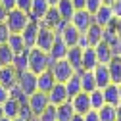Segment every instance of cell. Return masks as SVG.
<instances>
[{
	"instance_id": "cell-7",
	"label": "cell",
	"mask_w": 121,
	"mask_h": 121,
	"mask_svg": "<svg viewBox=\"0 0 121 121\" xmlns=\"http://www.w3.org/2000/svg\"><path fill=\"white\" fill-rule=\"evenodd\" d=\"M69 23H73L81 33H86V29L94 23V16L90 12H86V10H77L73 13V17H71Z\"/></svg>"
},
{
	"instance_id": "cell-38",
	"label": "cell",
	"mask_w": 121,
	"mask_h": 121,
	"mask_svg": "<svg viewBox=\"0 0 121 121\" xmlns=\"http://www.w3.org/2000/svg\"><path fill=\"white\" fill-rule=\"evenodd\" d=\"M10 29H8V25L6 23H0V46L2 44H6L8 42V39H10Z\"/></svg>"
},
{
	"instance_id": "cell-26",
	"label": "cell",
	"mask_w": 121,
	"mask_h": 121,
	"mask_svg": "<svg viewBox=\"0 0 121 121\" xmlns=\"http://www.w3.org/2000/svg\"><path fill=\"white\" fill-rule=\"evenodd\" d=\"M56 8H58V12H60V16H62V19H64V21H71L73 13L77 12L71 0H60Z\"/></svg>"
},
{
	"instance_id": "cell-8",
	"label": "cell",
	"mask_w": 121,
	"mask_h": 121,
	"mask_svg": "<svg viewBox=\"0 0 121 121\" xmlns=\"http://www.w3.org/2000/svg\"><path fill=\"white\" fill-rule=\"evenodd\" d=\"M29 106H31V110H33V113L39 117L44 110L50 106V100H48V94L46 92H40V90H37L35 94H31L29 96Z\"/></svg>"
},
{
	"instance_id": "cell-14",
	"label": "cell",
	"mask_w": 121,
	"mask_h": 121,
	"mask_svg": "<svg viewBox=\"0 0 121 121\" xmlns=\"http://www.w3.org/2000/svg\"><path fill=\"white\" fill-rule=\"evenodd\" d=\"M92 73H94V79H96L98 88H104V86H108V85L112 83V75H110L108 64H98V65L92 69Z\"/></svg>"
},
{
	"instance_id": "cell-41",
	"label": "cell",
	"mask_w": 121,
	"mask_h": 121,
	"mask_svg": "<svg viewBox=\"0 0 121 121\" xmlns=\"http://www.w3.org/2000/svg\"><path fill=\"white\" fill-rule=\"evenodd\" d=\"M85 121H100L98 112H96V110H88V112L85 113Z\"/></svg>"
},
{
	"instance_id": "cell-17",
	"label": "cell",
	"mask_w": 121,
	"mask_h": 121,
	"mask_svg": "<svg viewBox=\"0 0 121 121\" xmlns=\"http://www.w3.org/2000/svg\"><path fill=\"white\" fill-rule=\"evenodd\" d=\"M65 60L71 64V67L77 71V73L83 71V48H79V46H71V48L67 50Z\"/></svg>"
},
{
	"instance_id": "cell-44",
	"label": "cell",
	"mask_w": 121,
	"mask_h": 121,
	"mask_svg": "<svg viewBox=\"0 0 121 121\" xmlns=\"http://www.w3.org/2000/svg\"><path fill=\"white\" fill-rule=\"evenodd\" d=\"M77 46H79V48H83V50L90 46V44H88V39H86V35H85V33L79 37V42H77Z\"/></svg>"
},
{
	"instance_id": "cell-32",
	"label": "cell",
	"mask_w": 121,
	"mask_h": 121,
	"mask_svg": "<svg viewBox=\"0 0 121 121\" xmlns=\"http://www.w3.org/2000/svg\"><path fill=\"white\" fill-rule=\"evenodd\" d=\"M8 46L13 50V52H23L27 46H25V40H23V37L19 35V33H12L10 35V39H8Z\"/></svg>"
},
{
	"instance_id": "cell-18",
	"label": "cell",
	"mask_w": 121,
	"mask_h": 121,
	"mask_svg": "<svg viewBox=\"0 0 121 121\" xmlns=\"http://www.w3.org/2000/svg\"><path fill=\"white\" fill-rule=\"evenodd\" d=\"M58 81H56V77H54V73L50 71V69H46V71H42V73H39V90L40 92H50V90L54 88V85H56Z\"/></svg>"
},
{
	"instance_id": "cell-20",
	"label": "cell",
	"mask_w": 121,
	"mask_h": 121,
	"mask_svg": "<svg viewBox=\"0 0 121 121\" xmlns=\"http://www.w3.org/2000/svg\"><path fill=\"white\" fill-rule=\"evenodd\" d=\"M67 50H69V46L64 42V39L60 37V35H56V40H54V44H52V50H50L48 54L52 56V60L56 62V60H64V58L67 56Z\"/></svg>"
},
{
	"instance_id": "cell-50",
	"label": "cell",
	"mask_w": 121,
	"mask_h": 121,
	"mask_svg": "<svg viewBox=\"0 0 121 121\" xmlns=\"http://www.w3.org/2000/svg\"><path fill=\"white\" fill-rule=\"evenodd\" d=\"M115 54H117V56H121V40H119V44H117V48H115Z\"/></svg>"
},
{
	"instance_id": "cell-4",
	"label": "cell",
	"mask_w": 121,
	"mask_h": 121,
	"mask_svg": "<svg viewBox=\"0 0 121 121\" xmlns=\"http://www.w3.org/2000/svg\"><path fill=\"white\" fill-rule=\"evenodd\" d=\"M17 86L23 90V92L27 96H31L35 94L37 90H39V75L33 73L31 69H27L23 73H19V81H17Z\"/></svg>"
},
{
	"instance_id": "cell-36",
	"label": "cell",
	"mask_w": 121,
	"mask_h": 121,
	"mask_svg": "<svg viewBox=\"0 0 121 121\" xmlns=\"http://www.w3.org/2000/svg\"><path fill=\"white\" fill-rule=\"evenodd\" d=\"M39 121H58V108L50 104L48 108L39 115Z\"/></svg>"
},
{
	"instance_id": "cell-54",
	"label": "cell",
	"mask_w": 121,
	"mask_h": 121,
	"mask_svg": "<svg viewBox=\"0 0 121 121\" xmlns=\"http://www.w3.org/2000/svg\"><path fill=\"white\" fill-rule=\"evenodd\" d=\"M0 121H12L10 117H2V119H0Z\"/></svg>"
},
{
	"instance_id": "cell-15",
	"label": "cell",
	"mask_w": 121,
	"mask_h": 121,
	"mask_svg": "<svg viewBox=\"0 0 121 121\" xmlns=\"http://www.w3.org/2000/svg\"><path fill=\"white\" fill-rule=\"evenodd\" d=\"M94 50H96V56H98V62H100V64H110L112 58L117 56L115 50H113V46H112V44H108L106 40L98 42L96 46H94Z\"/></svg>"
},
{
	"instance_id": "cell-11",
	"label": "cell",
	"mask_w": 121,
	"mask_h": 121,
	"mask_svg": "<svg viewBox=\"0 0 121 121\" xmlns=\"http://www.w3.org/2000/svg\"><path fill=\"white\" fill-rule=\"evenodd\" d=\"M58 35L62 37V39H64V42H65L67 46L71 48V46H77V42H79V37H81L83 33H81L79 29L73 25V23H67V25L62 29V31L58 33Z\"/></svg>"
},
{
	"instance_id": "cell-48",
	"label": "cell",
	"mask_w": 121,
	"mask_h": 121,
	"mask_svg": "<svg viewBox=\"0 0 121 121\" xmlns=\"http://www.w3.org/2000/svg\"><path fill=\"white\" fill-rule=\"evenodd\" d=\"M71 121H85V115H83V113H75Z\"/></svg>"
},
{
	"instance_id": "cell-43",
	"label": "cell",
	"mask_w": 121,
	"mask_h": 121,
	"mask_svg": "<svg viewBox=\"0 0 121 121\" xmlns=\"http://www.w3.org/2000/svg\"><path fill=\"white\" fill-rule=\"evenodd\" d=\"M8 10H6V6L0 2V23H6V19H8Z\"/></svg>"
},
{
	"instance_id": "cell-45",
	"label": "cell",
	"mask_w": 121,
	"mask_h": 121,
	"mask_svg": "<svg viewBox=\"0 0 121 121\" xmlns=\"http://www.w3.org/2000/svg\"><path fill=\"white\" fill-rule=\"evenodd\" d=\"M112 10L115 13V17H121V0H115V2L112 4Z\"/></svg>"
},
{
	"instance_id": "cell-30",
	"label": "cell",
	"mask_w": 121,
	"mask_h": 121,
	"mask_svg": "<svg viewBox=\"0 0 121 121\" xmlns=\"http://www.w3.org/2000/svg\"><path fill=\"white\" fill-rule=\"evenodd\" d=\"M56 108H58V121H71V119H73L75 110H73L71 102L60 104V106H56Z\"/></svg>"
},
{
	"instance_id": "cell-5",
	"label": "cell",
	"mask_w": 121,
	"mask_h": 121,
	"mask_svg": "<svg viewBox=\"0 0 121 121\" xmlns=\"http://www.w3.org/2000/svg\"><path fill=\"white\" fill-rule=\"evenodd\" d=\"M39 31H40V21L39 19H31L27 23V27L23 29V40H25V46L27 48H35L37 46V37H39Z\"/></svg>"
},
{
	"instance_id": "cell-46",
	"label": "cell",
	"mask_w": 121,
	"mask_h": 121,
	"mask_svg": "<svg viewBox=\"0 0 121 121\" xmlns=\"http://www.w3.org/2000/svg\"><path fill=\"white\" fill-rule=\"evenodd\" d=\"M112 27L115 29V33H117V37L121 39V17H115V19H113V23H112Z\"/></svg>"
},
{
	"instance_id": "cell-34",
	"label": "cell",
	"mask_w": 121,
	"mask_h": 121,
	"mask_svg": "<svg viewBox=\"0 0 121 121\" xmlns=\"http://www.w3.org/2000/svg\"><path fill=\"white\" fill-rule=\"evenodd\" d=\"M90 94V108L92 110H100L102 106H106V98H104V92H102V88H96L92 90V92H88Z\"/></svg>"
},
{
	"instance_id": "cell-9",
	"label": "cell",
	"mask_w": 121,
	"mask_h": 121,
	"mask_svg": "<svg viewBox=\"0 0 121 121\" xmlns=\"http://www.w3.org/2000/svg\"><path fill=\"white\" fill-rule=\"evenodd\" d=\"M19 81V71L13 65H2L0 67V85H4L8 88L16 86Z\"/></svg>"
},
{
	"instance_id": "cell-39",
	"label": "cell",
	"mask_w": 121,
	"mask_h": 121,
	"mask_svg": "<svg viewBox=\"0 0 121 121\" xmlns=\"http://www.w3.org/2000/svg\"><path fill=\"white\" fill-rule=\"evenodd\" d=\"M17 8L29 13V12H31V8H33V0H17Z\"/></svg>"
},
{
	"instance_id": "cell-24",
	"label": "cell",
	"mask_w": 121,
	"mask_h": 121,
	"mask_svg": "<svg viewBox=\"0 0 121 121\" xmlns=\"http://www.w3.org/2000/svg\"><path fill=\"white\" fill-rule=\"evenodd\" d=\"M86 39H88V44L90 46H96L98 42H102V37H104V27H100V25H96V23H92L88 29H86Z\"/></svg>"
},
{
	"instance_id": "cell-31",
	"label": "cell",
	"mask_w": 121,
	"mask_h": 121,
	"mask_svg": "<svg viewBox=\"0 0 121 121\" xmlns=\"http://www.w3.org/2000/svg\"><path fill=\"white\" fill-rule=\"evenodd\" d=\"M13 58H16V52L8 46V42L2 44V46H0V67H2V65H12L13 64Z\"/></svg>"
},
{
	"instance_id": "cell-49",
	"label": "cell",
	"mask_w": 121,
	"mask_h": 121,
	"mask_svg": "<svg viewBox=\"0 0 121 121\" xmlns=\"http://www.w3.org/2000/svg\"><path fill=\"white\" fill-rule=\"evenodd\" d=\"M115 110H117V121H121V104L117 106V108H115Z\"/></svg>"
},
{
	"instance_id": "cell-1",
	"label": "cell",
	"mask_w": 121,
	"mask_h": 121,
	"mask_svg": "<svg viewBox=\"0 0 121 121\" xmlns=\"http://www.w3.org/2000/svg\"><path fill=\"white\" fill-rule=\"evenodd\" d=\"M52 64H54V60H52V56L48 52H44V50H40L37 46L29 50V69L33 73L39 75L42 71H46V69L52 67Z\"/></svg>"
},
{
	"instance_id": "cell-52",
	"label": "cell",
	"mask_w": 121,
	"mask_h": 121,
	"mask_svg": "<svg viewBox=\"0 0 121 121\" xmlns=\"http://www.w3.org/2000/svg\"><path fill=\"white\" fill-rule=\"evenodd\" d=\"M58 2H60V0H48V4H50V6H58Z\"/></svg>"
},
{
	"instance_id": "cell-27",
	"label": "cell",
	"mask_w": 121,
	"mask_h": 121,
	"mask_svg": "<svg viewBox=\"0 0 121 121\" xmlns=\"http://www.w3.org/2000/svg\"><path fill=\"white\" fill-rule=\"evenodd\" d=\"M29 50L31 48H25L23 52H17L16 54V58H13V67H16L19 73H23V71H27L29 69Z\"/></svg>"
},
{
	"instance_id": "cell-56",
	"label": "cell",
	"mask_w": 121,
	"mask_h": 121,
	"mask_svg": "<svg viewBox=\"0 0 121 121\" xmlns=\"http://www.w3.org/2000/svg\"><path fill=\"white\" fill-rule=\"evenodd\" d=\"M12 121H21V119H12Z\"/></svg>"
},
{
	"instance_id": "cell-16",
	"label": "cell",
	"mask_w": 121,
	"mask_h": 121,
	"mask_svg": "<svg viewBox=\"0 0 121 121\" xmlns=\"http://www.w3.org/2000/svg\"><path fill=\"white\" fill-rule=\"evenodd\" d=\"M102 92H104L106 104L115 106V108L121 104V96H119V85H117V83H110L108 86H104V88H102Z\"/></svg>"
},
{
	"instance_id": "cell-40",
	"label": "cell",
	"mask_w": 121,
	"mask_h": 121,
	"mask_svg": "<svg viewBox=\"0 0 121 121\" xmlns=\"http://www.w3.org/2000/svg\"><path fill=\"white\" fill-rule=\"evenodd\" d=\"M8 98H10V88L4 86V85H0V104H4Z\"/></svg>"
},
{
	"instance_id": "cell-42",
	"label": "cell",
	"mask_w": 121,
	"mask_h": 121,
	"mask_svg": "<svg viewBox=\"0 0 121 121\" xmlns=\"http://www.w3.org/2000/svg\"><path fill=\"white\" fill-rule=\"evenodd\" d=\"M4 6H6V10L10 12V10H16L17 8V0H0Z\"/></svg>"
},
{
	"instance_id": "cell-55",
	"label": "cell",
	"mask_w": 121,
	"mask_h": 121,
	"mask_svg": "<svg viewBox=\"0 0 121 121\" xmlns=\"http://www.w3.org/2000/svg\"><path fill=\"white\" fill-rule=\"evenodd\" d=\"M119 96H121V83H119Z\"/></svg>"
},
{
	"instance_id": "cell-35",
	"label": "cell",
	"mask_w": 121,
	"mask_h": 121,
	"mask_svg": "<svg viewBox=\"0 0 121 121\" xmlns=\"http://www.w3.org/2000/svg\"><path fill=\"white\" fill-rule=\"evenodd\" d=\"M17 119H21V121H35V119H37V115L33 113V110H31V106H29V102H27V104H21Z\"/></svg>"
},
{
	"instance_id": "cell-19",
	"label": "cell",
	"mask_w": 121,
	"mask_h": 121,
	"mask_svg": "<svg viewBox=\"0 0 121 121\" xmlns=\"http://www.w3.org/2000/svg\"><path fill=\"white\" fill-rule=\"evenodd\" d=\"M50 8H52V6L48 4V0H33V8H31V12H29V17L40 21V19L48 13Z\"/></svg>"
},
{
	"instance_id": "cell-25",
	"label": "cell",
	"mask_w": 121,
	"mask_h": 121,
	"mask_svg": "<svg viewBox=\"0 0 121 121\" xmlns=\"http://www.w3.org/2000/svg\"><path fill=\"white\" fill-rule=\"evenodd\" d=\"M65 88H67V94H69V100L73 96H77L79 92H83V83H81V73H75L73 77L65 83Z\"/></svg>"
},
{
	"instance_id": "cell-47",
	"label": "cell",
	"mask_w": 121,
	"mask_h": 121,
	"mask_svg": "<svg viewBox=\"0 0 121 121\" xmlns=\"http://www.w3.org/2000/svg\"><path fill=\"white\" fill-rule=\"evenodd\" d=\"M71 2H73L75 10H85V6H86V0H71Z\"/></svg>"
},
{
	"instance_id": "cell-13",
	"label": "cell",
	"mask_w": 121,
	"mask_h": 121,
	"mask_svg": "<svg viewBox=\"0 0 121 121\" xmlns=\"http://www.w3.org/2000/svg\"><path fill=\"white\" fill-rule=\"evenodd\" d=\"M69 102H71V106H73L75 113H83V115H85L88 110H92V108H90V94L85 92V90L79 92L77 96H73Z\"/></svg>"
},
{
	"instance_id": "cell-21",
	"label": "cell",
	"mask_w": 121,
	"mask_h": 121,
	"mask_svg": "<svg viewBox=\"0 0 121 121\" xmlns=\"http://www.w3.org/2000/svg\"><path fill=\"white\" fill-rule=\"evenodd\" d=\"M98 56H96V50L94 46H88L83 50V69L85 71H92L96 65H98Z\"/></svg>"
},
{
	"instance_id": "cell-22",
	"label": "cell",
	"mask_w": 121,
	"mask_h": 121,
	"mask_svg": "<svg viewBox=\"0 0 121 121\" xmlns=\"http://www.w3.org/2000/svg\"><path fill=\"white\" fill-rule=\"evenodd\" d=\"M60 23H62V16H60V12H58L56 6H52V8L48 10V13L40 19V25L48 27V29H54V31H56V27H58Z\"/></svg>"
},
{
	"instance_id": "cell-33",
	"label": "cell",
	"mask_w": 121,
	"mask_h": 121,
	"mask_svg": "<svg viewBox=\"0 0 121 121\" xmlns=\"http://www.w3.org/2000/svg\"><path fill=\"white\" fill-rule=\"evenodd\" d=\"M98 115H100V121H117V110L115 106H110L106 104L98 110Z\"/></svg>"
},
{
	"instance_id": "cell-37",
	"label": "cell",
	"mask_w": 121,
	"mask_h": 121,
	"mask_svg": "<svg viewBox=\"0 0 121 121\" xmlns=\"http://www.w3.org/2000/svg\"><path fill=\"white\" fill-rule=\"evenodd\" d=\"M100 8H102V0H86L85 10H86V12H90L92 16H94V13H96Z\"/></svg>"
},
{
	"instance_id": "cell-51",
	"label": "cell",
	"mask_w": 121,
	"mask_h": 121,
	"mask_svg": "<svg viewBox=\"0 0 121 121\" xmlns=\"http://www.w3.org/2000/svg\"><path fill=\"white\" fill-rule=\"evenodd\" d=\"M113 2H115V0H102V4H108V6H112Z\"/></svg>"
},
{
	"instance_id": "cell-2",
	"label": "cell",
	"mask_w": 121,
	"mask_h": 121,
	"mask_svg": "<svg viewBox=\"0 0 121 121\" xmlns=\"http://www.w3.org/2000/svg\"><path fill=\"white\" fill-rule=\"evenodd\" d=\"M31 21V17H29V13L16 8V10H10L8 13V19H6V25L10 29V33H23V29L27 27V23Z\"/></svg>"
},
{
	"instance_id": "cell-6",
	"label": "cell",
	"mask_w": 121,
	"mask_h": 121,
	"mask_svg": "<svg viewBox=\"0 0 121 121\" xmlns=\"http://www.w3.org/2000/svg\"><path fill=\"white\" fill-rule=\"evenodd\" d=\"M54 40H56V31L40 25V31H39V37H37V48H40L44 52H50Z\"/></svg>"
},
{
	"instance_id": "cell-12",
	"label": "cell",
	"mask_w": 121,
	"mask_h": 121,
	"mask_svg": "<svg viewBox=\"0 0 121 121\" xmlns=\"http://www.w3.org/2000/svg\"><path fill=\"white\" fill-rule=\"evenodd\" d=\"M113 19H115V13H113L112 6H108V4H102V8L94 13V23L100 25V27H108V25H112Z\"/></svg>"
},
{
	"instance_id": "cell-23",
	"label": "cell",
	"mask_w": 121,
	"mask_h": 121,
	"mask_svg": "<svg viewBox=\"0 0 121 121\" xmlns=\"http://www.w3.org/2000/svg\"><path fill=\"white\" fill-rule=\"evenodd\" d=\"M2 108H4V115H6V117H10V119H17V115H19V108H21V102H19L17 98L10 96V98L2 104Z\"/></svg>"
},
{
	"instance_id": "cell-28",
	"label": "cell",
	"mask_w": 121,
	"mask_h": 121,
	"mask_svg": "<svg viewBox=\"0 0 121 121\" xmlns=\"http://www.w3.org/2000/svg\"><path fill=\"white\" fill-rule=\"evenodd\" d=\"M79 73H81V83H83V90H85V92H92V90L98 88L92 71H85V69H83V71H79Z\"/></svg>"
},
{
	"instance_id": "cell-10",
	"label": "cell",
	"mask_w": 121,
	"mask_h": 121,
	"mask_svg": "<svg viewBox=\"0 0 121 121\" xmlns=\"http://www.w3.org/2000/svg\"><path fill=\"white\" fill-rule=\"evenodd\" d=\"M48 100L52 106H60V104H65L69 102V94H67V88L65 83H56L54 88L48 92Z\"/></svg>"
},
{
	"instance_id": "cell-53",
	"label": "cell",
	"mask_w": 121,
	"mask_h": 121,
	"mask_svg": "<svg viewBox=\"0 0 121 121\" xmlns=\"http://www.w3.org/2000/svg\"><path fill=\"white\" fill-rule=\"evenodd\" d=\"M2 117H6V115H4V108H2V104H0V119H2Z\"/></svg>"
},
{
	"instance_id": "cell-29",
	"label": "cell",
	"mask_w": 121,
	"mask_h": 121,
	"mask_svg": "<svg viewBox=\"0 0 121 121\" xmlns=\"http://www.w3.org/2000/svg\"><path fill=\"white\" fill-rule=\"evenodd\" d=\"M110 75H112V83H121V56H113L112 62L108 64Z\"/></svg>"
},
{
	"instance_id": "cell-3",
	"label": "cell",
	"mask_w": 121,
	"mask_h": 121,
	"mask_svg": "<svg viewBox=\"0 0 121 121\" xmlns=\"http://www.w3.org/2000/svg\"><path fill=\"white\" fill-rule=\"evenodd\" d=\"M50 71L54 73V77H56L58 83H67L73 75L77 73V71L71 67V64L67 62L65 58H64V60H56V62L52 64V67H50Z\"/></svg>"
}]
</instances>
